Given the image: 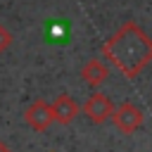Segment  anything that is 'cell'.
Listing matches in <instances>:
<instances>
[{"instance_id":"4","label":"cell","mask_w":152,"mask_h":152,"mask_svg":"<svg viewBox=\"0 0 152 152\" xmlns=\"http://www.w3.org/2000/svg\"><path fill=\"white\" fill-rule=\"evenodd\" d=\"M24 121L33 128V131H48L50 128V124H52V109H50V104L45 102V100H36V102H31L28 107H26V112H24Z\"/></svg>"},{"instance_id":"3","label":"cell","mask_w":152,"mask_h":152,"mask_svg":"<svg viewBox=\"0 0 152 152\" xmlns=\"http://www.w3.org/2000/svg\"><path fill=\"white\" fill-rule=\"evenodd\" d=\"M112 112H114V104H112V100H109L104 93H93V95L86 100V104H83V114H86L88 121L95 124V126L104 124V121L112 116Z\"/></svg>"},{"instance_id":"2","label":"cell","mask_w":152,"mask_h":152,"mask_svg":"<svg viewBox=\"0 0 152 152\" xmlns=\"http://www.w3.org/2000/svg\"><path fill=\"white\" fill-rule=\"evenodd\" d=\"M109 119L114 121V126H116L121 133L128 135V133H133V131H138V128L142 126L145 114H142L140 107H135V104H131V102H124L121 107H116V109L112 112Z\"/></svg>"},{"instance_id":"8","label":"cell","mask_w":152,"mask_h":152,"mask_svg":"<svg viewBox=\"0 0 152 152\" xmlns=\"http://www.w3.org/2000/svg\"><path fill=\"white\" fill-rule=\"evenodd\" d=\"M0 152H10V147H7V145H5L2 140H0Z\"/></svg>"},{"instance_id":"6","label":"cell","mask_w":152,"mask_h":152,"mask_svg":"<svg viewBox=\"0 0 152 152\" xmlns=\"http://www.w3.org/2000/svg\"><path fill=\"white\" fill-rule=\"evenodd\" d=\"M81 78L90 86V88H100L107 78H109V69L102 59H88L81 69Z\"/></svg>"},{"instance_id":"1","label":"cell","mask_w":152,"mask_h":152,"mask_svg":"<svg viewBox=\"0 0 152 152\" xmlns=\"http://www.w3.org/2000/svg\"><path fill=\"white\" fill-rule=\"evenodd\" d=\"M102 55L126 78H135L152 62V38L135 21H126L109 40L102 43Z\"/></svg>"},{"instance_id":"7","label":"cell","mask_w":152,"mask_h":152,"mask_svg":"<svg viewBox=\"0 0 152 152\" xmlns=\"http://www.w3.org/2000/svg\"><path fill=\"white\" fill-rule=\"evenodd\" d=\"M12 43H14V36H12V33H10L2 24H0V55H2V52L12 45Z\"/></svg>"},{"instance_id":"5","label":"cell","mask_w":152,"mask_h":152,"mask_svg":"<svg viewBox=\"0 0 152 152\" xmlns=\"http://www.w3.org/2000/svg\"><path fill=\"white\" fill-rule=\"evenodd\" d=\"M50 109H52V121L62 124V126H69L76 116H78V104L71 95H57L52 102H50Z\"/></svg>"}]
</instances>
